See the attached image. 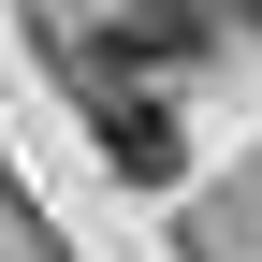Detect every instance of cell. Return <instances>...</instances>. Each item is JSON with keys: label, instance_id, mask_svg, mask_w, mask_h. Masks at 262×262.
Wrapping results in <instances>:
<instances>
[{"label": "cell", "instance_id": "1", "mask_svg": "<svg viewBox=\"0 0 262 262\" xmlns=\"http://www.w3.org/2000/svg\"><path fill=\"white\" fill-rule=\"evenodd\" d=\"M102 160H117L131 189H160V175H175V117H160L146 88H102Z\"/></svg>", "mask_w": 262, "mask_h": 262}]
</instances>
